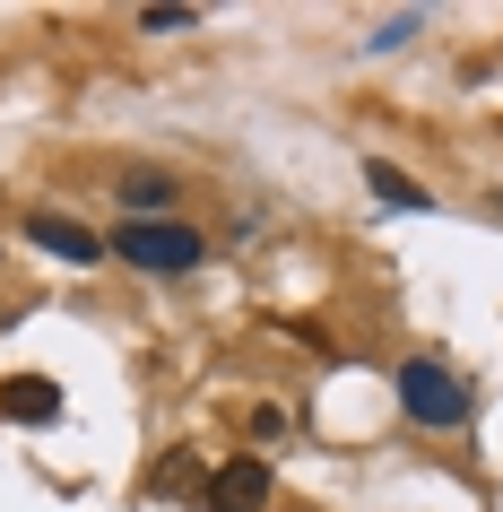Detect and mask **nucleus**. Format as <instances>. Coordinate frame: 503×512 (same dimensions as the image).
I'll use <instances>...</instances> for the list:
<instances>
[{
    "mask_svg": "<svg viewBox=\"0 0 503 512\" xmlns=\"http://www.w3.org/2000/svg\"><path fill=\"white\" fill-rule=\"evenodd\" d=\"M105 252H122V261H131V270H200V261H209V235H200V226H183V217H122V226H113L105 235Z\"/></svg>",
    "mask_w": 503,
    "mask_h": 512,
    "instance_id": "1",
    "label": "nucleus"
},
{
    "mask_svg": "<svg viewBox=\"0 0 503 512\" xmlns=\"http://www.w3.org/2000/svg\"><path fill=\"white\" fill-rule=\"evenodd\" d=\"M399 408H408L417 426H434V434H460L477 417L469 382L451 374V365H434V356H408V365H399Z\"/></svg>",
    "mask_w": 503,
    "mask_h": 512,
    "instance_id": "2",
    "label": "nucleus"
},
{
    "mask_svg": "<svg viewBox=\"0 0 503 512\" xmlns=\"http://www.w3.org/2000/svg\"><path fill=\"white\" fill-rule=\"evenodd\" d=\"M269 460L261 452H235V460H217L209 469V486H200V504L209 512H269Z\"/></svg>",
    "mask_w": 503,
    "mask_h": 512,
    "instance_id": "3",
    "label": "nucleus"
},
{
    "mask_svg": "<svg viewBox=\"0 0 503 512\" xmlns=\"http://www.w3.org/2000/svg\"><path fill=\"white\" fill-rule=\"evenodd\" d=\"M27 243H44V252H53V261H70V270L105 261V235H96V226H79V217H61V209H35V217H27Z\"/></svg>",
    "mask_w": 503,
    "mask_h": 512,
    "instance_id": "4",
    "label": "nucleus"
},
{
    "mask_svg": "<svg viewBox=\"0 0 503 512\" xmlns=\"http://www.w3.org/2000/svg\"><path fill=\"white\" fill-rule=\"evenodd\" d=\"M0 417H9V426H53V417H61V382L9 374V382H0Z\"/></svg>",
    "mask_w": 503,
    "mask_h": 512,
    "instance_id": "5",
    "label": "nucleus"
},
{
    "mask_svg": "<svg viewBox=\"0 0 503 512\" xmlns=\"http://www.w3.org/2000/svg\"><path fill=\"white\" fill-rule=\"evenodd\" d=\"M122 209H131V217H165V209H174V174H157V165L122 174Z\"/></svg>",
    "mask_w": 503,
    "mask_h": 512,
    "instance_id": "6",
    "label": "nucleus"
},
{
    "mask_svg": "<svg viewBox=\"0 0 503 512\" xmlns=\"http://www.w3.org/2000/svg\"><path fill=\"white\" fill-rule=\"evenodd\" d=\"M365 183H373V200H382V209H434V191L425 183H408V174H399V165H365Z\"/></svg>",
    "mask_w": 503,
    "mask_h": 512,
    "instance_id": "7",
    "label": "nucleus"
},
{
    "mask_svg": "<svg viewBox=\"0 0 503 512\" xmlns=\"http://www.w3.org/2000/svg\"><path fill=\"white\" fill-rule=\"evenodd\" d=\"M252 443H287V408H278V400L252 408Z\"/></svg>",
    "mask_w": 503,
    "mask_h": 512,
    "instance_id": "8",
    "label": "nucleus"
},
{
    "mask_svg": "<svg viewBox=\"0 0 503 512\" xmlns=\"http://www.w3.org/2000/svg\"><path fill=\"white\" fill-rule=\"evenodd\" d=\"M191 469H200V460H191V452H174V460L157 469V495H183V486H191Z\"/></svg>",
    "mask_w": 503,
    "mask_h": 512,
    "instance_id": "9",
    "label": "nucleus"
},
{
    "mask_svg": "<svg viewBox=\"0 0 503 512\" xmlns=\"http://www.w3.org/2000/svg\"><path fill=\"white\" fill-rule=\"evenodd\" d=\"M139 27H148V35H183L191 9H139Z\"/></svg>",
    "mask_w": 503,
    "mask_h": 512,
    "instance_id": "10",
    "label": "nucleus"
}]
</instances>
